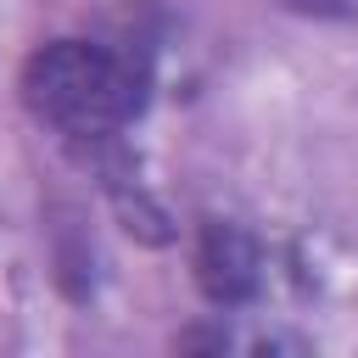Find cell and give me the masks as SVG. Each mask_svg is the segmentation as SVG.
<instances>
[{"instance_id": "cell-1", "label": "cell", "mask_w": 358, "mask_h": 358, "mask_svg": "<svg viewBox=\"0 0 358 358\" xmlns=\"http://www.w3.org/2000/svg\"><path fill=\"white\" fill-rule=\"evenodd\" d=\"M22 101L39 123H50L67 140H106L140 112V73L129 56L106 45L56 39L28 56Z\"/></svg>"}]
</instances>
